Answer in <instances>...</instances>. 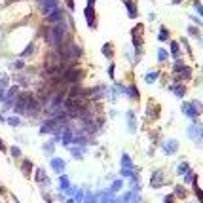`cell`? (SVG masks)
<instances>
[{"instance_id":"15","label":"cell","mask_w":203,"mask_h":203,"mask_svg":"<svg viewBox=\"0 0 203 203\" xmlns=\"http://www.w3.org/2000/svg\"><path fill=\"white\" fill-rule=\"evenodd\" d=\"M196 194H197V197H199V201H203V192H201V190H199L197 186H196Z\"/></svg>"},{"instance_id":"7","label":"cell","mask_w":203,"mask_h":203,"mask_svg":"<svg viewBox=\"0 0 203 203\" xmlns=\"http://www.w3.org/2000/svg\"><path fill=\"white\" fill-rule=\"evenodd\" d=\"M21 169H23V173L29 176V175H31V169H32V163H31L29 160H23V167H21Z\"/></svg>"},{"instance_id":"3","label":"cell","mask_w":203,"mask_h":203,"mask_svg":"<svg viewBox=\"0 0 203 203\" xmlns=\"http://www.w3.org/2000/svg\"><path fill=\"white\" fill-rule=\"evenodd\" d=\"M85 19H87L89 29H95V27H97V13H95L93 6H87V8H85Z\"/></svg>"},{"instance_id":"10","label":"cell","mask_w":203,"mask_h":203,"mask_svg":"<svg viewBox=\"0 0 203 203\" xmlns=\"http://www.w3.org/2000/svg\"><path fill=\"white\" fill-rule=\"evenodd\" d=\"M171 53H173L175 57H178V53H180V48H178L176 42H171Z\"/></svg>"},{"instance_id":"1","label":"cell","mask_w":203,"mask_h":203,"mask_svg":"<svg viewBox=\"0 0 203 203\" xmlns=\"http://www.w3.org/2000/svg\"><path fill=\"white\" fill-rule=\"evenodd\" d=\"M82 80H84V72L78 69V66H72V69H69L63 74V82L66 85H78Z\"/></svg>"},{"instance_id":"8","label":"cell","mask_w":203,"mask_h":203,"mask_svg":"<svg viewBox=\"0 0 203 203\" xmlns=\"http://www.w3.org/2000/svg\"><path fill=\"white\" fill-rule=\"evenodd\" d=\"M125 6L129 8V17H137V10H135V4H133V2L125 0Z\"/></svg>"},{"instance_id":"19","label":"cell","mask_w":203,"mask_h":203,"mask_svg":"<svg viewBox=\"0 0 203 203\" xmlns=\"http://www.w3.org/2000/svg\"><path fill=\"white\" fill-rule=\"evenodd\" d=\"M0 150H6V144H4L2 141H0Z\"/></svg>"},{"instance_id":"6","label":"cell","mask_w":203,"mask_h":203,"mask_svg":"<svg viewBox=\"0 0 203 203\" xmlns=\"http://www.w3.org/2000/svg\"><path fill=\"white\" fill-rule=\"evenodd\" d=\"M103 55L106 59H112V55H114V50H112V44H104L103 46Z\"/></svg>"},{"instance_id":"13","label":"cell","mask_w":203,"mask_h":203,"mask_svg":"<svg viewBox=\"0 0 203 203\" xmlns=\"http://www.w3.org/2000/svg\"><path fill=\"white\" fill-rule=\"evenodd\" d=\"M169 38V32H167V29L165 27H162V32H160V40H167Z\"/></svg>"},{"instance_id":"20","label":"cell","mask_w":203,"mask_h":203,"mask_svg":"<svg viewBox=\"0 0 203 203\" xmlns=\"http://www.w3.org/2000/svg\"><path fill=\"white\" fill-rule=\"evenodd\" d=\"M165 203H173V199H171V197H167V199H165Z\"/></svg>"},{"instance_id":"18","label":"cell","mask_w":203,"mask_h":203,"mask_svg":"<svg viewBox=\"0 0 203 203\" xmlns=\"http://www.w3.org/2000/svg\"><path fill=\"white\" fill-rule=\"evenodd\" d=\"M66 4H69V10H74V2H72V0H66Z\"/></svg>"},{"instance_id":"21","label":"cell","mask_w":203,"mask_h":203,"mask_svg":"<svg viewBox=\"0 0 203 203\" xmlns=\"http://www.w3.org/2000/svg\"><path fill=\"white\" fill-rule=\"evenodd\" d=\"M93 2H95V0H89V6H93Z\"/></svg>"},{"instance_id":"9","label":"cell","mask_w":203,"mask_h":203,"mask_svg":"<svg viewBox=\"0 0 203 203\" xmlns=\"http://www.w3.org/2000/svg\"><path fill=\"white\" fill-rule=\"evenodd\" d=\"M157 76H160V72H148L144 80H146V84H152V82H156V80H157Z\"/></svg>"},{"instance_id":"5","label":"cell","mask_w":203,"mask_h":203,"mask_svg":"<svg viewBox=\"0 0 203 203\" xmlns=\"http://www.w3.org/2000/svg\"><path fill=\"white\" fill-rule=\"evenodd\" d=\"M125 95H129L131 99H139V93H137V85L131 84L129 87H125Z\"/></svg>"},{"instance_id":"11","label":"cell","mask_w":203,"mask_h":203,"mask_svg":"<svg viewBox=\"0 0 203 203\" xmlns=\"http://www.w3.org/2000/svg\"><path fill=\"white\" fill-rule=\"evenodd\" d=\"M157 57H160V63H165L169 55H167V51H165V50H160V51H157Z\"/></svg>"},{"instance_id":"16","label":"cell","mask_w":203,"mask_h":203,"mask_svg":"<svg viewBox=\"0 0 203 203\" xmlns=\"http://www.w3.org/2000/svg\"><path fill=\"white\" fill-rule=\"evenodd\" d=\"M184 171H188V165L186 163H182V165L178 167V173H184Z\"/></svg>"},{"instance_id":"14","label":"cell","mask_w":203,"mask_h":203,"mask_svg":"<svg viewBox=\"0 0 203 203\" xmlns=\"http://www.w3.org/2000/svg\"><path fill=\"white\" fill-rule=\"evenodd\" d=\"M108 74H110V78H114V63L108 66Z\"/></svg>"},{"instance_id":"4","label":"cell","mask_w":203,"mask_h":203,"mask_svg":"<svg viewBox=\"0 0 203 203\" xmlns=\"http://www.w3.org/2000/svg\"><path fill=\"white\" fill-rule=\"evenodd\" d=\"M171 89L175 91V95H176V97H184V93H186V89H184V85H182V84H173V85H171Z\"/></svg>"},{"instance_id":"12","label":"cell","mask_w":203,"mask_h":203,"mask_svg":"<svg viewBox=\"0 0 203 203\" xmlns=\"http://www.w3.org/2000/svg\"><path fill=\"white\" fill-rule=\"evenodd\" d=\"M175 192H176V196H178V197H184V196H186V190H184L182 186H176V190H175Z\"/></svg>"},{"instance_id":"2","label":"cell","mask_w":203,"mask_h":203,"mask_svg":"<svg viewBox=\"0 0 203 203\" xmlns=\"http://www.w3.org/2000/svg\"><path fill=\"white\" fill-rule=\"evenodd\" d=\"M182 112L190 118H197V114L201 112V104L197 101H192V103H184L182 104Z\"/></svg>"},{"instance_id":"17","label":"cell","mask_w":203,"mask_h":203,"mask_svg":"<svg viewBox=\"0 0 203 203\" xmlns=\"http://www.w3.org/2000/svg\"><path fill=\"white\" fill-rule=\"evenodd\" d=\"M188 31H190V34H194V36H197V34H199V32H197V29H196V27H190V29H188Z\"/></svg>"}]
</instances>
